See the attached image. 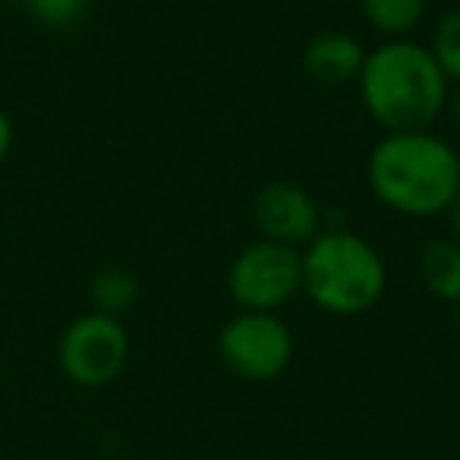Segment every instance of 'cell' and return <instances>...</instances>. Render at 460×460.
Listing matches in <instances>:
<instances>
[{"label":"cell","instance_id":"9","mask_svg":"<svg viewBox=\"0 0 460 460\" xmlns=\"http://www.w3.org/2000/svg\"><path fill=\"white\" fill-rule=\"evenodd\" d=\"M416 275L422 288L441 303L460 306V243L454 237H432L420 250Z\"/></svg>","mask_w":460,"mask_h":460},{"label":"cell","instance_id":"3","mask_svg":"<svg viewBox=\"0 0 460 460\" xmlns=\"http://www.w3.org/2000/svg\"><path fill=\"white\" fill-rule=\"evenodd\" d=\"M303 294L338 319L369 313L388 290V265L366 237L347 227H322L300 250Z\"/></svg>","mask_w":460,"mask_h":460},{"label":"cell","instance_id":"1","mask_svg":"<svg viewBox=\"0 0 460 460\" xmlns=\"http://www.w3.org/2000/svg\"><path fill=\"white\" fill-rule=\"evenodd\" d=\"M366 180L394 215L438 217L460 192V152L435 129H394L369 148Z\"/></svg>","mask_w":460,"mask_h":460},{"label":"cell","instance_id":"15","mask_svg":"<svg viewBox=\"0 0 460 460\" xmlns=\"http://www.w3.org/2000/svg\"><path fill=\"white\" fill-rule=\"evenodd\" d=\"M445 217H447V227H451V237L460 243V192H457V199H454V202L447 205Z\"/></svg>","mask_w":460,"mask_h":460},{"label":"cell","instance_id":"14","mask_svg":"<svg viewBox=\"0 0 460 460\" xmlns=\"http://www.w3.org/2000/svg\"><path fill=\"white\" fill-rule=\"evenodd\" d=\"M13 139H16V129H13V120L4 108H0V164L7 161L10 148H13Z\"/></svg>","mask_w":460,"mask_h":460},{"label":"cell","instance_id":"16","mask_svg":"<svg viewBox=\"0 0 460 460\" xmlns=\"http://www.w3.org/2000/svg\"><path fill=\"white\" fill-rule=\"evenodd\" d=\"M447 114H451V120H454V127L460 129V85H454L451 89V95H447Z\"/></svg>","mask_w":460,"mask_h":460},{"label":"cell","instance_id":"12","mask_svg":"<svg viewBox=\"0 0 460 460\" xmlns=\"http://www.w3.org/2000/svg\"><path fill=\"white\" fill-rule=\"evenodd\" d=\"M429 51L447 76V83L460 85V7H451L438 20L432 41H429Z\"/></svg>","mask_w":460,"mask_h":460},{"label":"cell","instance_id":"6","mask_svg":"<svg viewBox=\"0 0 460 460\" xmlns=\"http://www.w3.org/2000/svg\"><path fill=\"white\" fill-rule=\"evenodd\" d=\"M217 357L243 382H271L294 359V332L278 313L237 309L217 332Z\"/></svg>","mask_w":460,"mask_h":460},{"label":"cell","instance_id":"2","mask_svg":"<svg viewBox=\"0 0 460 460\" xmlns=\"http://www.w3.org/2000/svg\"><path fill=\"white\" fill-rule=\"evenodd\" d=\"M357 89L366 114L385 133L432 129L451 95V83L435 64L429 45L413 39H385L366 51Z\"/></svg>","mask_w":460,"mask_h":460},{"label":"cell","instance_id":"10","mask_svg":"<svg viewBox=\"0 0 460 460\" xmlns=\"http://www.w3.org/2000/svg\"><path fill=\"white\" fill-rule=\"evenodd\" d=\"M429 0H359V13L382 39H410L426 20Z\"/></svg>","mask_w":460,"mask_h":460},{"label":"cell","instance_id":"13","mask_svg":"<svg viewBox=\"0 0 460 460\" xmlns=\"http://www.w3.org/2000/svg\"><path fill=\"white\" fill-rule=\"evenodd\" d=\"M89 0H26V10L45 29H70L83 20Z\"/></svg>","mask_w":460,"mask_h":460},{"label":"cell","instance_id":"11","mask_svg":"<svg viewBox=\"0 0 460 460\" xmlns=\"http://www.w3.org/2000/svg\"><path fill=\"white\" fill-rule=\"evenodd\" d=\"M139 296V284H136V275L120 265H104L102 271H95L89 284V300L95 313L104 315H117L120 319L129 306Z\"/></svg>","mask_w":460,"mask_h":460},{"label":"cell","instance_id":"8","mask_svg":"<svg viewBox=\"0 0 460 460\" xmlns=\"http://www.w3.org/2000/svg\"><path fill=\"white\" fill-rule=\"evenodd\" d=\"M366 48L350 32H319L306 41L300 54L303 73L322 85H344L357 83L363 70Z\"/></svg>","mask_w":460,"mask_h":460},{"label":"cell","instance_id":"5","mask_svg":"<svg viewBox=\"0 0 460 460\" xmlns=\"http://www.w3.org/2000/svg\"><path fill=\"white\" fill-rule=\"evenodd\" d=\"M129 359V334L117 315L89 313L76 315L60 332L58 366L64 378L76 388L98 391L120 378Z\"/></svg>","mask_w":460,"mask_h":460},{"label":"cell","instance_id":"4","mask_svg":"<svg viewBox=\"0 0 460 460\" xmlns=\"http://www.w3.org/2000/svg\"><path fill=\"white\" fill-rule=\"evenodd\" d=\"M227 296L240 309L281 313L296 294H303L300 250L275 240H252L227 265Z\"/></svg>","mask_w":460,"mask_h":460},{"label":"cell","instance_id":"7","mask_svg":"<svg viewBox=\"0 0 460 460\" xmlns=\"http://www.w3.org/2000/svg\"><path fill=\"white\" fill-rule=\"evenodd\" d=\"M252 221L259 227V237L275 240V243L303 246L319 234L322 224V205L306 186L294 180H271L252 199Z\"/></svg>","mask_w":460,"mask_h":460}]
</instances>
